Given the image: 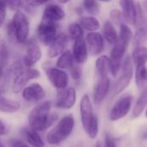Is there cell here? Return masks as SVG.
Listing matches in <instances>:
<instances>
[{"label": "cell", "mask_w": 147, "mask_h": 147, "mask_svg": "<svg viewBox=\"0 0 147 147\" xmlns=\"http://www.w3.org/2000/svg\"><path fill=\"white\" fill-rule=\"evenodd\" d=\"M52 102H40L28 114V121L30 127L37 132L44 131L50 127L58 119L56 114H51Z\"/></svg>", "instance_id": "6da1fadb"}, {"label": "cell", "mask_w": 147, "mask_h": 147, "mask_svg": "<svg viewBox=\"0 0 147 147\" xmlns=\"http://www.w3.org/2000/svg\"><path fill=\"white\" fill-rule=\"evenodd\" d=\"M9 22L13 28L16 46L23 47L33 35L31 17L21 9L12 13Z\"/></svg>", "instance_id": "7a4b0ae2"}, {"label": "cell", "mask_w": 147, "mask_h": 147, "mask_svg": "<svg viewBox=\"0 0 147 147\" xmlns=\"http://www.w3.org/2000/svg\"><path fill=\"white\" fill-rule=\"evenodd\" d=\"M74 127L75 120L71 115H67L62 117L47 134L46 140L47 143L53 146L59 145L71 134Z\"/></svg>", "instance_id": "3957f363"}, {"label": "cell", "mask_w": 147, "mask_h": 147, "mask_svg": "<svg viewBox=\"0 0 147 147\" xmlns=\"http://www.w3.org/2000/svg\"><path fill=\"white\" fill-rule=\"evenodd\" d=\"M41 69L51 85L56 90H65L69 86L70 76L68 71L56 67L53 60L47 59L41 62Z\"/></svg>", "instance_id": "277c9868"}, {"label": "cell", "mask_w": 147, "mask_h": 147, "mask_svg": "<svg viewBox=\"0 0 147 147\" xmlns=\"http://www.w3.org/2000/svg\"><path fill=\"white\" fill-rule=\"evenodd\" d=\"M22 48L23 53L21 59L25 67H36L44 59V47L34 35L31 36Z\"/></svg>", "instance_id": "5b68a950"}, {"label": "cell", "mask_w": 147, "mask_h": 147, "mask_svg": "<svg viewBox=\"0 0 147 147\" xmlns=\"http://www.w3.org/2000/svg\"><path fill=\"white\" fill-rule=\"evenodd\" d=\"M60 27L61 24H57L40 19L35 26L33 35L44 48H47L57 36L58 33L61 29Z\"/></svg>", "instance_id": "8992f818"}, {"label": "cell", "mask_w": 147, "mask_h": 147, "mask_svg": "<svg viewBox=\"0 0 147 147\" xmlns=\"http://www.w3.org/2000/svg\"><path fill=\"white\" fill-rule=\"evenodd\" d=\"M40 76L41 72L37 67H25L12 77L9 88L14 94H19L31 81L40 78Z\"/></svg>", "instance_id": "52a82bcc"}, {"label": "cell", "mask_w": 147, "mask_h": 147, "mask_svg": "<svg viewBox=\"0 0 147 147\" xmlns=\"http://www.w3.org/2000/svg\"><path fill=\"white\" fill-rule=\"evenodd\" d=\"M121 74L113 87V96H115L125 90L130 84L134 76V63L131 56L127 55L122 62Z\"/></svg>", "instance_id": "ba28073f"}, {"label": "cell", "mask_w": 147, "mask_h": 147, "mask_svg": "<svg viewBox=\"0 0 147 147\" xmlns=\"http://www.w3.org/2000/svg\"><path fill=\"white\" fill-rule=\"evenodd\" d=\"M71 40L65 30H59L57 36L46 48V57L48 59L54 60L62 53L68 49Z\"/></svg>", "instance_id": "9c48e42d"}, {"label": "cell", "mask_w": 147, "mask_h": 147, "mask_svg": "<svg viewBox=\"0 0 147 147\" xmlns=\"http://www.w3.org/2000/svg\"><path fill=\"white\" fill-rule=\"evenodd\" d=\"M67 16V13L63 5L55 1H52L42 8L40 19L53 23L61 24Z\"/></svg>", "instance_id": "30bf717a"}, {"label": "cell", "mask_w": 147, "mask_h": 147, "mask_svg": "<svg viewBox=\"0 0 147 147\" xmlns=\"http://www.w3.org/2000/svg\"><path fill=\"white\" fill-rule=\"evenodd\" d=\"M127 47H128L127 43L118 39L117 42L115 44L114 47L111 50L109 61H110V72L113 77H116L119 71H121L122 59L124 58Z\"/></svg>", "instance_id": "8fae6325"}, {"label": "cell", "mask_w": 147, "mask_h": 147, "mask_svg": "<svg viewBox=\"0 0 147 147\" xmlns=\"http://www.w3.org/2000/svg\"><path fill=\"white\" fill-rule=\"evenodd\" d=\"M77 102V90L73 86H68L65 90H57L55 98V107L62 109L73 108Z\"/></svg>", "instance_id": "7c38bea8"}, {"label": "cell", "mask_w": 147, "mask_h": 147, "mask_svg": "<svg viewBox=\"0 0 147 147\" xmlns=\"http://www.w3.org/2000/svg\"><path fill=\"white\" fill-rule=\"evenodd\" d=\"M133 103L132 96H125L118 100L112 107L109 112V119L111 121H117L124 118L130 111Z\"/></svg>", "instance_id": "4fadbf2b"}, {"label": "cell", "mask_w": 147, "mask_h": 147, "mask_svg": "<svg viewBox=\"0 0 147 147\" xmlns=\"http://www.w3.org/2000/svg\"><path fill=\"white\" fill-rule=\"evenodd\" d=\"M22 98L28 102H40L46 96V90L43 85L38 82L28 84L21 92Z\"/></svg>", "instance_id": "5bb4252c"}, {"label": "cell", "mask_w": 147, "mask_h": 147, "mask_svg": "<svg viewBox=\"0 0 147 147\" xmlns=\"http://www.w3.org/2000/svg\"><path fill=\"white\" fill-rule=\"evenodd\" d=\"M71 53L76 65H83L89 59V50L84 37L71 42Z\"/></svg>", "instance_id": "9a60e30c"}, {"label": "cell", "mask_w": 147, "mask_h": 147, "mask_svg": "<svg viewBox=\"0 0 147 147\" xmlns=\"http://www.w3.org/2000/svg\"><path fill=\"white\" fill-rule=\"evenodd\" d=\"M89 53L93 56H99L104 50V38L102 34L96 32H88L84 37Z\"/></svg>", "instance_id": "2e32d148"}, {"label": "cell", "mask_w": 147, "mask_h": 147, "mask_svg": "<svg viewBox=\"0 0 147 147\" xmlns=\"http://www.w3.org/2000/svg\"><path fill=\"white\" fill-rule=\"evenodd\" d=\"M79 111H80L82 126L85 131L89 124L92 121L93 117L95 116L92 102L89 95L85 94L81 97L80 103H79Z\"/></svg>", "instance_id": "e0dca14e"}, {"label": "cell", "mask_w": 147, "mask_h": 147, "mask_svg": "<svg viewBox=\"0 0 147 147\" xmlns=\"http://www.w3.org/2000/svg\"><path fill=\"white\" fill-rule=\"evenodd\" d=\"M110 79L109 77L98 78L93 90V102L95 104H100L103 102L110 90Z\"/></svg>", "instance_id": "ac0fdd59"}, {"label": "cell", "mask_w": 147, "mask_h": 147, "mask_svg": "<svg viewBox=\"0 0 147 147\" xmlns=\"http://www.w3.org/2000/svg\"><path fill=\"white\" fill-rule=\"evenodd\" d=\"M123 18L130 25H135L137 18V6L134 0H120Z\"/></svg>", "instance_id": "d6986e66"}, {"label": "cell", "mask_w": 147, "mask_h": 147, "mask_svg": "<svg viewBox=\"0 0 147 147\" xmlns=\"http://www.w3.org/2000/svg\"><path fill=\"white\" fill-rule=\"evenodd\" d=\"M53 61H54V65L56 67L65 70V71H67L75 65L73 55L71 53V49H69V48L66 49L64 53H62Z\"/></svg>", "instance_id": "ffe728a7"}, {"label": "cell", "mask_w": 147, "mask_h": 147, "mask_svg": "<svg viewBox=\"0 0 147 147\" xmlns=\"http://www.w3.org/2000/svg\"><path fill=\"white\" fill-rule=\"evenodd\" d=\"M12 59V47L3 38L0 41V66L7 69Z\"/></svg>", "instance_id": "44dd1931"}, {"label": "cell", "mask_w": 147, "mask_h": 147, "mask_svg": "<svg viewBox=\"0 0 147 147\" xmlns=\"http://www.w3.org/2000/svg\"><path fill=\"white\" fill-rule=\"evenodd\" d=\"M77 22L80 24L84 30L88 32H96L100 28V22L94 16L83 15L78 17Z\"/></svg>", "instance_id": "7402d4cb"}, {"label": "cell", "mask_w": 147, "mask_h": 147, "mask_svg": "<svg viewBox=\"0 0 147 147\" xmlns=\"http://www.w3.org/2000/svg\"><path fill=\"white\" fill-rule=\"evenodd\" d=\"M96 71L97 78L109 77L110 71V61L109 58L106 55H99L96 60Z\"/></svg>", "instance_id": "603a6c76"}, {"label": "cell", "mask_w": 147, "mask_h": 147, "mask_svg": "<svg viewBox=\"0 0 147 147\" xmlns=\"http://www.w3.org/2000/svg\"><path fill=\"white\" fill-rule=\"evenodd\" d=\"M21 109V103L16 100L7 98L3 96L0 97V112L13 114Z\"/></svg>", "instance_id": "cb8c5ba5"}, {"label": "cell", "mask_w": 147, "mask_h": 147, "mask_svg": "<svg viewBox=\"0 0 147 147\" xmlns=\"http://www.w3.org/2000/svg\"><path fill=\"white\" fill-rule=\"evenodd\" d=\"M102 36L104 40H106L109 44H115L118 40L119 35L113 25V23L106 20L103 22V27H102Z\"/></svg>", "instance_id": "d4e9b609"}, {"label": "cell", "mask_w": 147, "mask_h": 147, "mask_svg": "<svg viewBox=\"0 0 147 147\" xmlns=\"http://www.w3.org/2000/svg\"><path fill=\"white\" fill-rule=\"evenodd\" d=\"M147 107V87L145 88L144 90H142L141 94L140 95L139 98L137 99L134 109H133V115L132 117L136 119L139 116H140V115L144 112V110L146 109Z\"/></svg>", "instance_id": "484cf974"}, {"label": "cell", "mask_w": 147, "mask_h": 147, "mask_svg": "<svg viewBox=\"0 0 147 147\" xmlns=\"http://www.w3.org/2000/svg\"><path fill=\"white\" fill-rule=\"evenodd\" d=\"M24 135L26 140L32 147H45V142L37 131L31 127L24 130Z\"/></svg>", "instance_id": "4316f807"}, {"label": "cell", "mask_w": 147, "mask_h": 147, "mask_svg": "<svg viewBox=\"0 0 147 147\" xmlns=\"http://www.w3.org/2000/svg\"><path fill=\"white\" fill-rule=\"evenodd\" d=\"M66 33L71 40V42L84 37V30L78 22H71L67 27Z\"/></svg>", "instance_id": "83f0119b"}, {"label": "cell", "mask_w": 147, "mask_h": 147, "mask_svg": "<svg viewBox=\"0 0 147 147\" xmlns=\"http://www.w3.org/2000/svg\"><path fill=\"white\" fill-rule=\"evenodd\" d=\"M131 59L136 66L146 65L147 62V47L143 46L135 47L133 51Z\"/></svg>", "instance_id": "f1b7e54d"}, {"label": "cell", "mask_w": 147, "mask_h": 147, "mask_svg": "<svg viewBox=\"0 0 147 147\" xmlns=\"http://www.w3.org/2000/svg\"><path fill=\"white\" fill-rule=\"evenodd\" d=\"M135 82L140 90H144L147 85V68L146 65L136 66Z\"/></svg>", "instance_id": "f546056e"}, {"label": "cell", "mask_w": 147, "mask_h": 147, "mask_svg": "<svg viewBox=\"0 0 147 147\" xmlns=\"http://www.w3.org/2000/svg\"><path fill=\"white\" fill-rule=\"evenodd\" d=\"M82 7L88 15L96 16L100 12V5L98 0H83Z\"/></svg>", "instance_id": "4dcf8cb0"}, {"label": "cell", "mask_w": 147, "mask_h": 147, "mask_svg": "<svg viewBox=\"0 0 147 147\" xmlns=\"http://www.w3.org/2000/svg\"><path fill=\"white\" fill-rule=\"evenodd\" d=\"M85 132L88 134V136L90 137V139H91V140H95L97 137L98 132H99V121H98V118L96 115H95L93 117L92 121L89 124Z\"/></svg>", "instance_id": "1f68e13d"}, {"label": "cell", "mask_w": 147, "mask_h": 147, "mask_svg": "<svg viewBox=\"0 0 147 147\" xmlns=\"http://www.w3.org/2000/svg\"><path fill=\"white\" fill-rule=\"evenodd\" d=\"M9 13L6 0H0V30L4 28L9 20Z\"/></svg>", "instance_id": "d6a6232c"}, {"label": "cell", "mask_w": 147, "mask_h": 147, "mask_svg": "<svg viewBox=\"0 0 147 147\" xmlns=\"http://www.w3.org/2000/svg\"><path fill=\"white\" fill-rule=\"evenodd\" d=\"M147 37V32L146 30L142 27V28H139V29L136 31L135 34H134V46H135V47H142L146 40Z\"/></svg>", "instance_id": "836d02e7"}, {"label": "cell", "mask_w": 147, "mask_h": 147, "mask_svg": "<svg viewBox=\"0 0 147 147\" xmlns=\"http://www.w3.org/2000/svg\"><path fill=\"white\" fill-rule=\"evenodd\" d=\"M133 37V33L132 30L130 29V28L126 25V24H121V28H120V35H119V40L129 44L131 39Z\"/></svg>", "instance_id": "e575fe53"}, {"label": "cell", "mask_w": 147, "mask_h": 147, "mask_svg": "<svg viewBox=\"0 0 147 147\" xmlns=\"http://www.w3.org/2000/svg\"><path fill=\"white\" fill-rule=\"evenodd\" d=\"M70 78H71L74 82H78L81 80L82 76H83V70L81 65H74L69 71H68Z\"/></svg>", "instance_id": "d590c367"}, {"label": "cell", "mask_w": 147, "mask_h": 147, "mask_svg": "<svg viewBox=\"0 0 147 147\" xmlns=\"http://www.w3.org/2000/svg\"><path fill=\"white\" fill-rule=\"evenodd\" d=\"M52 1L53 0H23V3L35 9H39L40 8H43L45 5Z\"/></svg>", "instance_id": "8d00e7d4"}, {"label": "cell", "mask_w": 147, "mask_h": 147, "mask_svg": "<svg viewBox=\"0 0 147 147\" xmlns=\"http://www.w3.org/2000/svg\"><path fill=\"white\" fill-rule=\"evenodd\" d=\"M7 7L9 13H14L21 9L23 5V0H6Z\"/></svg>", "instance_id": "74e56055"}, {"label": "cell", "mask_w": 147, "mask_h": 147, "mask_svg": "<svg viewBox=\"0 0 147 147\" xmlns=\"http://www.w3.org/2000/svg\"><path fill=\"white\" fill-rule=\"evenodd\" d=\"M109 16H110V19L116 24H119V25H121L122 24V20L124 19L123 18V15H122V12H121V10L117 9H112L109 13Z\"/></svg>", "instance_id": "f35d334b"}, {"label": "cell", "mask_w": 147, "mask_h": 147, "mask_svg": "<svg viewBox=\"0 0 147 147\" xmlns=\"http://www.w3.org/2000/svg\"><path fill=\"white\" fill-rule=\"evenodd\" d=\"M104 147H117L115 139L109 134H106L104 137Z\"/></svg>", "instance_id": "ab89813d"}, {"label": "cell", "mask_w": 147, "mask_h": 147, "mask_svg": "<svg viewBox=\"0 0 147 147\" xmlns=\"http://www.w3.org/2000/svg\"><path fill=\"white\" fill-rule=\"evenodd\" d=\"M9 133V127L7 124L0 119V136H4Z\"/></svg>", "instance_id": "60d3db41"}, {"label": "cell", "mask_w": 147, "mask_h": 147, "mask_svg": "<svg viewBox=\"0 0 147 147\" xmlns=\"http://www.w3.org/2000/svg\"><path fill=\"white\" fill-rule=\"evenodd\" d=\"M10 147H29L26 143L23 141L18 140H13L10 142Z\"/></svg>", "instance_id": "b9f144b4"}, {"label": "cell", "mask_w": 147, "mask_h": 147, "mask_svg": "<svg viewBox=\"0 0 147 147\" xmlns=\"http://www.w3.org/2000/svg\"><path fill=\"white\" fill-rule=\"evenodd\" d=\"M53 1H55L58 3H59V4H61V5L64 6V5H66L68 3H70L72 0H53Z\"/></svg>", "instance_id": "7bdbcfd3"}, {"label": "cell", "mask_w": 147, "mask_h": 147, "mask_svg": "<svg viewBox=\"0 0 147 147\" xmlns=\"http://www.w3.org/2000/svg\"><path fill=\"white\" fill-rule=\"evenodd\" d=\"M5 71H6V69L0 66V81L3 80V78L4 75H5Z\"/></svg>", "instance_id": "ee69618b"}, {"label": "cell", "mask_w": 147, "mask_h": 147, "mask_svg": "<svg viewBox=\"0 0 147 147\" xmlns=\"http://www.w3.org/2000/svg\"><path fill=\"white\" fill-rule=\"evenodd\" d=\"M142 8L146 12H147V0H143L142 1Z\"/></svg>", "instance_id": "f6af8a7d"}, {"label": "cell", "mask_w": 147, "mask_h": 147, "mask_svg": "<svg viewBox=\"0 0 147 147\" xmlns=\"http://www.w3.org/2000/svg\"><path fill=\"white\" fill-rule=\"evenodd\" d=\"M98 1L102 2V3H109V2H110L111 0H98Z\"/></svg>", "instance_id": "bcb514c9"}, {"label": "cell", "mask_w": 147, "mask_h": 147, "mask_svg": "<svg viewBox=\"0 0 147 147\" xmlns=\"http://www.w3.org/2000/svg\"><path fill=\"white\" fill-rule=\"evenodd\" d=\"M95 147H102V145H101L100 142H97V143L96 144V146Z\"/></svg>", "instance_id": "7dc6e473"}, {"label": "cell", "mask_w": 147, "mask_h": 147, "mask_svg": "<svg viewBox=\"0 0 147 147\" xmlns=\"http://www.w3.org/2000/svg\"><path fill=\"white\" fill-rule=\"evenodd\" d=\"M3 96V90H2V87L0 86V97Z\"/></svg>", "instance_id": "c3c4849f"}, {"label": "cell", "mask_w": 147, "mask_h": 147, "mask_svg": "<svg viewBox=\"0 0 147 147\" xmlns=\"http://www.w3.org/2000/svg\"><path fill=\"white\" fill-rule=\"evenodd\" d=\"M0 147H4L3 144L2 143V141H1V140H0Z\"/></svg>", "instance_id": "681fc988"}, {"label": "cell", "mask_w": 147, "mask_h": 147, "mask_svg": "<svg viewBox=\"0 0 147 147\" xmlns=\"http://www.w3.org/2000/svg\"><path fill=\"white\" fill-rule=\"evenodd\" d=\"M145 115H146V117L147 118V107L146 108V112H145Z\"/></svg>", "instance_id": "f907efd6"}, {"label": "cell", "mask_w": 147, "mask_h": 147, "mask_svg": "<svg viewBox=\"0 0 147 147\" xmlns=\"http://www.w3.org/2000/svg\"><path fill=\"white\" fill-rule=\"evenodd\" d=\"M2 39H3V37H2V35H1V34H0V40H2Z\"/></svg>", "instance_id": "816d5d0a"}, {"label": "cell", "mask_w": 147, "mask_h": 147, "mask_svg": "<svg viewBox=\"0 0 147 147\" xmlns=\"http://www.w3.org/2000/svg\"><path fill=\"white\" fill-rule=\"evenodd\" d=\"M146 32H147V29H146Z\"/></svg>", "instance_id": "f5cc1de1"}, {"label": "cell", "mask_w": 147, "mask_h": 147, "mask_svg": "<svg viewBox=\"0 0 147 147\" xmlns=\"http://www.w3.org/2000/svg\"><path fill=\"white\" fill-rule=\"evenodd\" d=\"M1 40H0V41H1Z\"/></svg>", "instance_id": "db71d44e"}]
</instances>
